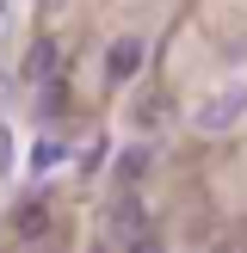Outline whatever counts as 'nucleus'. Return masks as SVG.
<instances>
[{"instance_id": "7", "label": "nucleus", "mask_w": 247, "mask_h": 253, "mask_svg": "<svg viewBox=\"0 0 247 253\" xmlns=\"http://www.w3.org/2000/svg\"><path fill=\"white\" fill-rule=\"evenodd\" d=\"M0 167H6V130H0Z\"/></svg>"}, {"instance_id": "6", "label": "nucleus", "mask_w": 247, "mask_h": 253, "mask_svg": "<svg viewBox=\"0 0 247 253\" xmlns=\"http://www.w3.org/2000/svg\"><path fill=\"white\" fill-rule=\"evenodd\" d=\"M124 253H167V247H161V235H136V241H124Z\"/></svg>"}, {"instance_id": "3", "label": "nucleus", "mask_w": 247, "mask_h": 253, "mask_svg": "<svg viewBox=\"0 0 247 253\" xmlns=\"http://www.w3.org/2000/svg\"><path fill=\"white\" fill-rule=\"evenodd\" d=\"M49 74H56V37H37V43L25 49V86L49 81Z\"/></svg>"}, {"instance_id": "1", "label": "nucleus", "mask_w": 247, "mask_h": 253, "mask_svg": "<svg viewBox=\"0 0 247 253\" xmlns=\"http://www.w3.org/2000/svg\"><path fill=\"white\" fill-rule=\"evenodd\" d=\"M241 111H247V86H229V93H216V99H204V105H198V130L216 136V130H229Z\"/></svg>"}, {"instance_id": "4", "label": "nucleus", "mask_w": 247, "mask_h": 253, "mask_svg": "<svg viewBox=\"0 0 247 253\" xmlns=\"http://www.w3.org/2000/svg\"><path fill=\"white\" fill-rule=\"evenodd\" d=\"M19 241H43L49 235V210H43V198H31V204H19Z\"/></svg>"}, {"instance_id": "8", "label": "nucleus", "mask_w": 247, "mask_h": 253, "mask_svg": "<svg viewBox=\"0 0 247 253\" xmlns=\"http://www.w3.org/2000/svg\"><path fill=\"white\" fill-rule=\"evenodd\" d=\"M93 253H105V247H93Z\"/></svg>"}, {"instance_id": "2", "label": "nucleus", "mask_w": 247, "mask_h": 253, "mask_svg": "<svg viewBox=\"0 0 247 253\" xmlns=\"http://www.w3.org/2000/svg\"><path fill=\"white\" fill-rule=\"evenodd\" d=\"M142 56H148L142 37H124V43H111V49H105V74H111V81H130V74L142 68Z\"/></svg>"}, {"instance_id": "5", "label": "nucleus", "mask_w": 247, "mask_h": 253, "mask_svg": "<svg viewBox=\"0 0 247 253\" xmlns=\"http://www.w3.org/2000/svg\"><path fill=\"white\" fill-rule=\"evenodd\" d=\"M148 173V148H124L118 155V185H136Z\"/></svg>"}]
</instances>
